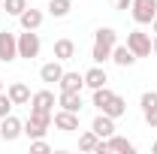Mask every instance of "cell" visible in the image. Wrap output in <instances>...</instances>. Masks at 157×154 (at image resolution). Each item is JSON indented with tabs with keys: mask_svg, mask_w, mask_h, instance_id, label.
Returning <instances> with one entry per match:
<instances>
[{
	"mask_svg": "<svg viewBox=\"0 0 157 154\" xmlns=\"http://www.w3.org/2000/svg\"><path fill=\"white\" fill-rule=\"evenodd\" d=\"M109 3H112L115 9H130V6H133V0H109Z\"/></svg>",
	"mask_w": 157,
	"mask_h": 154,
	"instance_id": "28",
	"label": "cell"
},
{
	"mask_svg": "<svg viewBox=\"0 0 157 154\" xmlns=\"http://www.w3.org/2000/svg\"><path fill=\"white\" fill-rule=\"evenodd\" d=\"M118 42V33L112 27H100L97 33H94V48H91V58L94 64H106V60H112V48H115Z\"/></svg>",
	"mask_w": 157,
	"mask_h": 154,
	"instance_id": "1",
	"label": "cell"
},
{
	"mask_svg": "<svg viewBox=\"0 0 157 154\" xmlns=\"http://www.w3.org/2000/svg\"><path fill=\"white\" fill-rule=\"evenodd\" d=\"M124 112H127V100H124L121 94H115L106 106H103V115H109V118H121Z\"/></svg>",
	"mask_w": 157,
	"mask_h": 154,
	"instance_id": "18",
	"label": "cell"
},
{
	"mask_svg": "<svg viewBox=\"0 0 157 154\" xmlns=\"http://www.w3.org/2000/svg\"><path fill=\"white\" fill-rule=\"evenodd\" d=\"M142 115H145V121H148V127H154V130H157V103H154V106H148V109H142Z\"/></svg>",
	"mask_w": 157,
	"mask_h": 154,
	"instance_id": "26",
	"label": "cell"
},
{
	"mask_svg": "<svg viewBox=\"0 0 157 154\" xmlns=\"http://www.w3.org/2000/svg\"><path fill=\"white\" fill-rule=\"evenodd\" d=\"M21 133H24V124H21L15 115L0 118V139H3V142H15Z\"/></svg>",
	"mask_w": 157,
	"mask_h": 154,
	"instance_id": "7",
	"label": "cell"
},
{
	"mask_svg": "<svg viewBox=\"0 0 157 154\" xmlns=\"http://www.w3.org/2000/svg\"><path fill=\"white\" fill-rule=\"evenodd\" d=\"M30 151H33V154H48L52 148H48V142H42V139H33V142H30Z\"/></svg>",
	"mask_w": 157,
	"mask_h": 154,
	"instance_id": "27",
	"label": "cell"
},
{
	"mask_svg": "<svg viewBox=\"0 0 157 154\" xmlns=\"http://www.w3.org/2000/svg\"><path fill=\"white\" fill-rule=\"evenodd\" d=\"M151 148H154V151H157V142H154V145H151Z\"/></svg>",
	"mask_w": 157,
	"mask_h": 154,
	"instance_id": "32",
	"label": "cell"
},
{
	"mask_svg": "<svg viewBox=\"0 0 157 154\" xmlns=\"http://www.w3.org/2000/svg\"><path fill=\"white\" fill-rule=\"evenodd\" d=\"M18 58V37L12 30H0V64H12Z\"/></svg>",
	"mask_w": 157,
	"mask_h": 154,
	"instance_id": "5",
	"label": "cell"
},
{
	"mask_svg": "<svg viewBox=\"0 0 157 154\" xmlns=\"http://www.w3.org/2000/svg\"><path fill=\"white\" fill-rule=\"evenodd\" d=\"M58 106L67 112H82V91H60Z\"/></svg>",
	"mask_w": 157,
	"mask_h": 154,
	"instance_id": "12",
	"label": "cell"
},
{
	"mask_svg": "<svg viewBox=\"0 0 157 154\" xmlns=\"http://www.w3.org/2000/svg\"><path fill=\"white\" fill-rule=\"evenodd\" d=\"M39 48H42V42H39L36 30H24V33H18V58L33 60V58H39Z\"/></svg>",
	"mask_w": 157,
	"mask_h": 154,
	"instance_id": "3",
	"label": "cell"
},
{
	"mask_svg": "<svg viewBox=\"0 0 157 154\" xmlns=\"http://www.w3.org/2000/svg\"><path fill=\"white\" fill-rule=\"evenodd\" d=\"M52 124H55L58 130H63V133H76V130H78V112H67V109H60V112L52 115Z\"/></svg>",
	"mask_w": 157,
	"mask_h": 154,
	"instance_id": "8",
	"label": "cell"
},
{
	"mask_svg": "<svg viewBox=\"0 0 157 154\" xmlns=\"http://www.w3.org/2000/svg\"><path fill=\"white\" fill-rule=\"evenodd\" d=\"M52 115L55 112H42V109H30V118L24 121V136L27 139H42L52 127Z\"/></svg>",
	"mask_w": 157,
	"mask_h": 154,
	"instance_id": "2",
	"label": "cell"
},
{
	"mask_svg": "<svg viewBox=\"0 0 157 154\" xmlns=\"http://www.w3.org/2000/svg\"><path fill=\"white\" fill-rule=\"evenodd\" d=\"M0 91H3V79H0Z\"/></svg>",
	"mask_w": 157,
	"mask_h": 154,
	"instance_id": "31",
	"label": "cell"
},
{
	"mask_svg": "<svg viewBox=\"0 0 157 154\" xmlns=\"http://www.w3.org/2000/svg\"><path fill=\"white\" fill-rule=\"evenodd\" d=\"M60 91H82L85 88V73H63L58 82Z\"/></svg>",
	"mask_w": 157,
	"mask_h": 154,
	"instance_id": "15",
	"label": "cell"
},
{
	"mask_svg": "<svg viewBox=\"0 0 157 154\" xmlns=\"http://www.w3.org/2000/svg\"><path fill=\"white\" fill-rule=\"evenodd\" d=\"M106 151H121V154H133V151H136V145H133L130 139H124V136H109V139H106Z\"/></svg>",
	"mask_w": 157,
	"mask_h": 154,
	"instance_id": "16",
	"label": "cell"
},
{
	"mask_svg": "<svg viewBox=\"0 0 157 154\" xmlns=\"http://www.w3.org/2000/svg\"><path fill=\"white\" fill-rule=\"evenodd\" d=\"M55 58L58 60H73L76 58V42H73V39H58V42H55Z\"/></svg>",
	"mask_w": 157,
	"mask_h": 154,
	"instance_id": "17",
	"label": "cell"
},
{
	"mask_svg": "<svg viewBox=\"0 0 157 154\" xmlns=\"http://www.w3.org/2000/svg\"><path fill=\"white\" fill-rule=\"evenodd\" d=\"M151 52H154V55H157V37H154V42H151Z\"/></svg>",
	"mask_w": 157,
	"mask_h": 154,
	"instance_id": "29",
	"label": "cell"
},
{
	"mask_svg": "<svg viewBox=\"0 0 157 154\" xmlns=\"http://www.w3.org/2000/svg\"><path fill=\"white\" fill-rule=\"evenodd\" d=\"M12 106H15V103L9 100V94H3V91H0V118L12 115Z\"/></svg>",
	"mask_w": 157,
	"mask_h": 154,
	"instance_id": "25",
	"label": "cell"
},
{
	"mask_svg": "<svg viewBox=\"0 0 157 154\" xmlns=\"http://www.w3.org/2000/svg\"><path fill=\"white\" fill-rule=\"evenodd\" d=\"M60 76H63V67H60V60H58V58L39 67V79H42L45 85H58V82H60Z\"/></svg>",
	"mask_w": 157,
	"mask_h": 154,
	"instance_id": "9",
	"label": "cell"
},
{
	"mask_svg": "<svg viewBox=\"0 0 157 154\" xmlns=\"http://www.w3.org/2000/svg\"><path fill=\"white\" fill-rule=\"evenodd\" d=\"M30 106L33 109H42V112H55L58 100H55L52 91H36V94H30Z\"/></svg>",
	"mask_w": 157,
	"mask_h": 154,
	"instance_id": "11",
	"label": "cell"
},
{
	"mask_svg": "<svg viewBox=\"0 0 157 154\" xmlns=\"http://www.w3.org/2000/svg\"><path fill=\"white\" fill-rule=\"evenodd\" d=\"M112 60H115L118 67H133V64H136V55H133L127 45H118V42H115V48H112Z\"/></svg>",
	"mask_w": 157,
	"mask_h": 154,
	"instance_id": "19",
	"label": "cell"
},
{
	"mask_svg": "<svg viewBox=\"0 0 157 154\" xmlns=\"http://www.w3.org/2000/svg\"><path fill=\"white\" fill-rule=\"evenodd\" d=\"M127 48H130L136 58H148V55H151V37L142 33V30H130V33H127Z\"/></svg>",
	"mask_w": 157,
	"mask_h": 154,
	"instance_id": "6",
	"label": "cell"
},
{
	"mask_svg": "<svg viewBox=\"0 0 157 154\" xmlns=\"http://www.w3.org/2000/svg\"><path fill=\"white\" fill-rule=\"evenodd\" d=\"M18 21H21V27H24V30H36L39 24H42V12L27 6V9H24V12L18 15Z\"/></svg>",
	"mask_w": 157,
	"mask_h": 154,
	"instance_id": "20",
	"label": "cell"
},
{
	"mask_svg": "<svg viewBox=\"0 0 157 154\" xmlns=\"http://www.w3.org/2000/svg\"><path fill=\"white\" fill-rule=\"evenodd\" d=\"M45 9H48V15H52V18H67V15H70V9H73V3H70V0H48V6H45Z\"/></svg>",
	"mask_w": 157,
	"mask_h": 154,
	"instance_id": "21",
	"label": "cell"
},
{
	"mask_svg": "<svg viewBox=\"0 0 157 154\" xmlns=\"http://www.w3.org/2000/svg\"><path fill=\"white\" fill-rule=\"evenodd\" d=\"M91 130H94L100 139H109V136H115V118H109V115H103V112H100V115L94 118V124H91Z\"/></svg>",
	"mask_w": 157,
	"mask_h": 154,
	"instance_id": "10",
	"label": "cell"
},
{
	"mask_svg": "<svg viewBox=\"0 0 157 154\" xmlns=\"http://www.w3.org/2000/svg\"><path fill=\"white\" fill-rule=\"evenodd\" d=\"M6 94H9V100H12L15 106H24V103H30V88H27L24 82H12V85L6 88Z\"/></svg>",
	"mask_w": 157,
	"mask_h": 154,
	"instance_id": "13",
	"label": "cell"
},
{
	"mask_svg": "<svg viewBox=\"0 0 157 154\" xmlns=\"http://www.w3.org/2000/svg\"><path fill=\"white\" fill-rule=\"evenodd\" d=\"M97 145H100V136L94 133V130H88V133L78 136V148H82V151H97Z\"/></svg>",
	"mask_w": 157,
	"mask_h": 154,
	"instance_id": "22",
	"label": "cell"
},
{
	"mask_svg": "<svg viewBox=\"0 0 157 154\" xmlns=\"http://www.w3.org/2000/svg\"><path fill=\"white\" fill-rule=\"evenodd\" d=\"M130 12H133L136 24H151L157 18V0H133Z\"/></svg>",
	"mask_w": 157,
	"mask_h": 154,
	"instance_id": "4",
	"label": "cell"
},
{
	"mask_svg": "<svg viewBox=\"0 0 157 154\" xmlns=\"http://www.w3.org/2000/svg\"><path fill=\"white\" fill-rule=\"evenodd\" d=\"M151 27H154V33H157V18H154V21H151Z\"/></svg>",
	"mask_w": 157,
	"mask_h": 154,
	"instance_id": "30",
	"label": "cell"
},
{
	"mask_svg": "<svg viewBox=\"0 0 157 154\" xmlns=\"http://www.w3.org/2000/svg\"><path fill=\"white\" fill-rule=\"evenodd\" d=\"M3 9H6V15H15L18 18L21 12L27 9V0H3Z\"/></svg>",
	"mask_w": 157,
	"mask_h": 154,
	"instance_id": "24",
	"label": "cell"
},
{
	"mask_svg": "<svg viewBox=\"0 0 157 154\" xmlns=\"http://www.w3.org/2000/svg\"><path fill=\"white\" fill-rule=\"evenodd\" d=\"M106 82H109V76H106V70H103L100 64H97V67H91V70L85 73V88H91V91H97V88H103Z\"/></svg>",
	"mask_w": 157,
	"mask_h": 154,
	"instance_id": "14",
	"label": "cell"
},
{
	"mask_svg": "<svg viewBox=\"0 0 157 154\" xmlns=\"http://www.w3.org/2000/svg\"><path fill=\"white\" fill-rule=\"evenodd\" d=\"M112 97H115V91H109V88L103 85V88H97V91H94V106H97L100 112H103V106H106Z\"/></svg>",
	"mask_w": 157,
	"mask_h": 154,
	"instance_id": "23",
	"label": "cell"
}]
</instances>
